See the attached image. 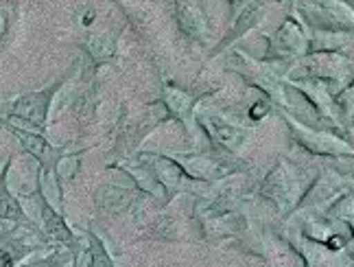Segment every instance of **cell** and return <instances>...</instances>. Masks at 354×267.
<instances>
[{
    "label": "cell",
    "instance_id": "cell-1",
    "mask_svg": "<svg viewBox=\"0 0 354 267\" xmlns=\"http://www.w3.org/2000/svg\"><path fill=\"white\" fill-rule=\"evenodd\" d=\"M68 75H62L59 79H55L53 84H48L42 90H35V92H26V95H20L16 99H11L5 103V114L7 121L13 118V121H22L26 125H31L35 131L42 134L48 125V112H50V103L55 99V95L62 90V86L68 82Z\"/></svg>",
    "mask_w": 354,
    "mask_h": 267
},
{
    "label": "cell",
    "instance_id": "cell-2",
    "mask_svg": "<svg viewBox=\"0 0 354 267\" xmlns=\"http://www.w3.org/2000/svg\"><path fill=\"white\" fill-rule=\"evenodd\" d=\"M29 199L35 204L37 208V217H39V230L44 232V237L53 246H62L66 250L73 252L75 261H79V252H81V243H79V237L73 232L71 225L66 223L64 215L53 208V204L46 199L44 189H42V171L37 173V184H35V191L29 195Z\"/></svg>",
    "mask_w": 354,
    "mask_h": 267
},
{
    "label": "cell",
    "instance_id": "cell-3",
    "mask_svg": "<svg viewBox=\"0 0 354 267\" xmlns=\"http://www.w3.org/2000/svg\"><path fill=\"white\" fill-rule=\"evenodd\" d=\"M44 234L39 228L13 223V228L0 230V267H16L33 252L48 248V241H31V237Z\"/></svg>",
    "mask_w": 354,
    "mask_h": 267
},
{
    "label": "cell",
    "instance_id": "cell-4",
    "mask_svg": "<svg viewBox=\"0 0 354 267\" xmlns=\"http://www.w3.org/2000/svg\"><path fill=\"white\" fill-rule=\"evenodd\" d=\"M0 125H3L7 131H11L13 136L22 142L24 151H29L39 163L42 173H55V178L59 182V165H62V160L66 158L64 149H59V147H55V145H50L39 131L18 127V125H13L11 121H7V118H0Z\"/></svg>",
    "mask_w": 354,
    "mask_h": 267
},
{
    "label": "cell",
    "instance_id": "cell-5",
    "mask_svg": "<svg viewBox=\"0 0 354 267\" xmlns=\"http://www.w3.org/2000/svg\"><path fill=\"white\" fill-rule=\"evenodd\" d=\"M261 193L271 199L278 210H289L295 206L299 199V176L297 171L287 163V160H280V163L269 171V176L261 184Z\"/></svg>",
    "mask_w": 354,
    "mask_h": 267
},
{
    "label": "cell",
    "instance_id": "cell-6",
    "mask_svg": "<svg viewBox=\"0 0 354 267\" xmlns=\"http://www.w3.org/2000/svg\"><path fill=\"white\" fill-rule=\"evenodd\" d=\"M287 118V123L291 127V134L293 138L304 147L306 151L310 154H317V156H333V158H339V156H354V149L344 140L335 136L330 131H319V129H310L306 127L304 123L295 121L293 116L284 114Z\"/></svg>",
    "mask_w": 354,
    "mask_h": 267
},
{
    "label": "cell",
    "instance_id": "cell-7",
    "mask_svg": "<svg viewBox=\"0 0 354 267\" xmlns=\"http://www.w3.org/2000/svg\"><path fill=\"white\" fill-rule=\"evenodd\" d=\"M308 26L299 20L297 16L289 18L280 29L276 31V35L271 37L269 44V53L267 57H276V59H291V57H302L308 50Z\"/></svg>",
    "mask_w": 354,
    "mask_h": 267
},
{
    "label": "cell",
    "instance_id": "cell-8",
    "mask_svg": "<svg viewBox=\"0 0 354 267\" xmlns=\"http://www.w3.org/2000/svg\"><path fill=\"white\" fill-rule=\"evenodd\" d=\"M199 123L203 125L208 136L219 147H223V149L236 151L245 145V140H248V129L239 123H234L232 118L223 116V114H216V112L201 114Z\"/></svg>",
    "mask_w": 354,
    "mask_h": 267
},
{
    "label": "cell",
    "instance_id": "cell-9",
    "mask_svg": "<svg viewBox=\"0 0 354 267\" xmlns=\"http://www.w3.org/2000/svg\"><path fill=\"white\" fill-rule=\"evenodd\" d=\"M11 163H13V156L7 158L3 171H0V219L18 223V225H29V228H39V225L33 223L31 217L26 215V210L20 204V199L9 191L7 178H9V171H11Z\"/></svg>",
    "mask_w": 354,
    "mask_h": 267
},
{
    "label": "cell",
    "instance_id": "cell-10",
    "mask_svg": "<svg viewBox=\"0 0 354 267\" xmlns=\"http://www.w3.org/2000/svg\"><path fill=\"white\" fill-rule=\"evenodd\" d=\"M310 11L319 16L326 24H337L344 29H354V9L346 0H315Z\"/></svg>",
    "mask_w": 354,
    "mask_h": 267
},
{
    "label": "cell",
    "instance_id": "cell-11",
    "mask_svg": "<svg viewBox=\"0 0 354 267\" xmlns=\"http://www.w3.org/2000/svg\"><path fill=\"white\" fill-rule=\"evenodd\" d=\"M291 86L299 88L304 92V95L317 105V110L337 121V112H335V103H333V97H330V90H328V84L322 82V79H302V82H289Z\"/></svg>",
    "mask_w": 354,
    "mask_h": 267
},
{
    "label": "cell",
    "instance_id": "cell-12",
    "mask_svg": "<svg viewBox=\"0 0 354 267\" xmlns=\"http://www.w3.org/2000/svg\"><path fill=\"white\" fill-rule=\"evenodd\" d=\"M180 22L186 29V33H190V35L206 33V20H203L195 0H182L180 3Z\"/></svg>",
    "mask_w": 354,
    "mask_h": 267
},
{
    "label": "cell",
    "instance_id": "cell-13",
    "mask_svg": "<svg viewBox=\"0 0 354 267\" xmlns=\"http://www.w3.org/2000/svg\"><path fill=\"white\" fill-rule=\"evenodd\" d=\"M88 239V267H116L112 255L107 252L103 239L94 232H86Z\"/></svg>",
    "mask_w": 354,
    "mask_h": 267
},
{
    "label": "cell",
    "instance_id": "cell-14",
    "mask_svg": "<svg viewBox=\"0 0 354 267\" xmlns=\"http://www.w3.org/2000/svg\"><path fill=\"white\" fill-rule=\"evenodd\" d=\"M68 263L79 265L71 250H66L62 246H53L46 257H35L29 263H24V267H66Z\"/></svg>",
    "mask_w": 354,
    "mask_h": 267
},
{
    "label": "cell",
    "instance_id": "cell-15",
    "mask_svg": "<svg viewBox=\"0 0 354 267\" xmlns=\"http://www.w3.org/2000/svg\"><path fill=\"white\" fill-rule=\"evenodd\" d=\"M337 105H339V114H344L346 121H352L354 118V82L337 97Z\"/></svg>",
    "mask_w": 354,
    "mask_h": 267
},
{
    "label": "cell",
    "instance_id": "cell-16",
    "mask_svg": "<svg viewBox=\"0 0 354 267\" xmlns=\"http://www.w3.org/2000/svg\"><path fill=\"white\" fill-rule=\"evenodd\" d=\"M232 3V16H234V24H239L241 20H248L252 16V11L256 9L258 0H230Z\"/></svg>",
    "mask_w": 354,
    "mask_h": 267
},
{
    "label": "cell",
    "instance_id": "cell-17",
    "mask_svg": "<svg viewBox=\"0 0 354 267\" xmlns=\"http://www.w3.org/2000/svg\"><path fill=\"white\" fill-rule=\"evenodd\" d=\"M7 31H9V16L5 9H0V42L5 39Z\"/></svg>",
    "mask_w": 354,
    "mask_h": 267
}]
</instances>
